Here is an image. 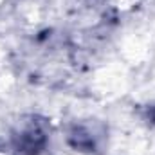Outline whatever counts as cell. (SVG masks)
Segmentation results:
<instances>
[{
  "instance_id": "1",
  "label": "cell",
  "mask_w": 155,
  "mask_h": 155,
  "mask_svg": "<svg viewBox=\"0 0 155 155\" xmlns=\"http://www.w3.org/2000/svg\"><path fill=\"white\" fill-rule=\"evenodd\" d=\"M51 141V124L38 114L18 117L9 132V146L15 155H41Z\"/></svg>"
},
{
  "instance_id": "2",
  "label": "cell",
  "mask_w": 155,
  "mask_h": 155,
  "mask_svg": "<svg viewBox=\"0 0 155 155\" xmlns=\"http://www.w3.org/2000/svg\"><path fill=\"white\" fill-rule=\"evenodd\" d=\"M108 139V128L97 119H79L67 126L65 143L74 152L85 155L99 153Z\"/></svg>"
}]
</instances>
